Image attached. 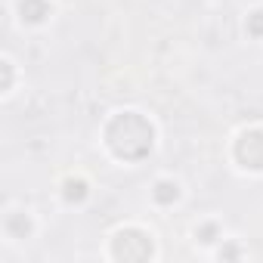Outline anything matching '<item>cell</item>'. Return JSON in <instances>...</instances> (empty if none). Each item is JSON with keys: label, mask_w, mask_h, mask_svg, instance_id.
Segmentation results:
<instances>
[{"label": "cell", "mask_w": 263, "mask_h": 263, "mask_svg": "<svg viewBox=\"0 0 263 263\" xmlns=\"http://www.w3.org/2000/svg\"><path fill=\"white\" fill-rule=\"evenodd\" d=\"M152 137L155 130L146 118H140L137 111H121L111 118L108 130H105V140L111 146V152L124 161H137L143 155H149L152 149Z\"/></svg>", "instance_id": "1"}, {"label": "cell", "mask_w": 263, "mask_h": 263, "mask_svg": "<svg viewBox=\"0 0 263 263\" xmlns=\"http://www.w3.org/2000/svg\"><path fill=\"white\" fill-rule=\"evenodd\" d=\"M235 158L241 161V167L263 171V130H248V134H241V140L235 146Z\"/></svg>", "instance_id": "2"}, {"label": "cell", "mask_w": 263, "mask_h": 263, "mask_svg": "<svg viewBox=\"0 0 263 263\" xmlns=\"http://www.w3.org/2000/svg\"><path fill=\"white\" fill-rule=\"evenodd\" d=\"M19 13H22L25 22H44L50 16V4H47V0H22Z\"/></svg>", "instance_id": "3"}, {"label": "cell", "mask_w": 263, "mask_h": 263, "mask_svg": "<svg viewBox=\"0 0 263 263\" xmlns=\"http://www.w3.org/2000/svg\"><path fill=\"white\" fill-rule=\"evenodd\" d=\"M177 183H158L155 186V201H161V204H171V201H177Z\"/></svg>", "instance_id": "4"}, {"label": "cell", "mask_w": 263, "mask_h": 263, "mask_svg": "<svg viewBox=\"0 0 263 263\" xmlns=\"http://www.w3.org/2000/svg\"><path fill=\"white\" fill-rule=\"evenodd\" d=\"M65 198H68V201H84V198H87L84 180H68V183H65Z\"/></svg>", "instance_id": "5"}, {"label": "cell", "mask_w": 263, "mask_h": 263, "mask_svg": "<svg viewBox=\"0 0 263 263\" xmlns=\"http://www.w3.org/2000/svg\"><path fill=\"white\" fill-rule=\"evenodd\" d=\"M248 31H251V34H263V13H254V16L248 19Z\"/></svg>", "instance_id": "6"}]
</instances>
